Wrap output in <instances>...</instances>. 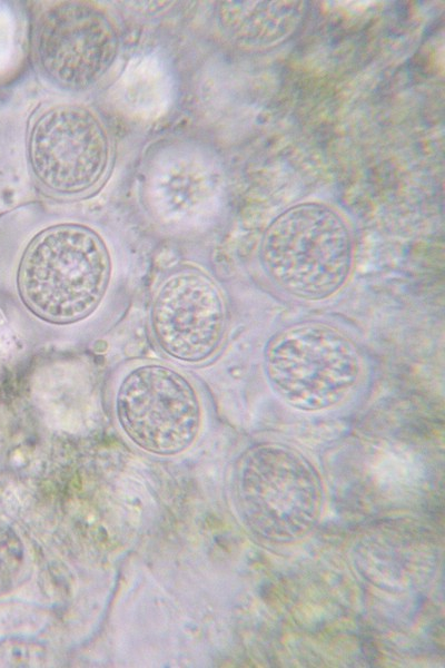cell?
I'll return each mask as SVG.
<instances>
[{"instance_id": "obj_9", "label": "cell", "mask_w": 445, "mask_h": 668, "mask_svg": "<svg viewBox=\"0 0 445 668\" xmlns=\"http://www.w3.org/2000/svg\"><path fill=\"white\" fill-rule=\"evenodd\" d=\"M142 199L157 224L168 230L200 225L220 206L225 179L206 149L184 143L157 148L144 166Z\"/></svg>"}, {"instance_id": "obj_7", "label": "cell", "mask_w": 445, "mask_h": 668, "mask_svg": "<svg viewBox=\"0 0 445 668\" xmlns=\"http://www.w3.org/2000/svg\"><path fill=\"white\" fill-rule=\"evenodd\" d=\"M28 158L36 179L52 194L72 197L98 185L110 160V143L90 109L71 104L43 111L28 138Z\"/></svg>"}, {"instance_id": "obj_11", "label": "cell", "mask_w": 445, "mask_h": 668, "mask_svg": "<svg viewBox=\"0 0 445 668\" xmlns=\"http://www.w3.org/2000/svg\"><path fill=\"white\" fill-rule=\"evenodd\" d=\"M123 96L128 106L139 112L158 111L168 96L167 73L154 58H144L125 75Z\"/></svg>"}, {"instance_id": "obj_10", "label": "cell", "mask_w": 445, "mask_h": 668, "mask_svg": "<svg viewBox=\"0 0 445 668\" xmlns=\"http://www.w3.org/2000/svg\"><path fill=\"white\" fill-rule=\"evenodd\" d=\"M306 9V1H226L218 9V23L237 47L263 50L290 38Z\"/></svg>"}, {"instance_id": "obj_4", "label": "cell", "mask_w": 445, "mask_h": 668, "mask_svg": "<svg viewBox=\"0 0 445 668\" xmlns=\"http://www.w3.org/2000/svg\"><path fill=\"white\" fill-rule=\"evenodd\" d=\"M354 238L344 216L319 202L293 205L263 233L258 258L268 279L286 294L317 302L348 282Z\"/></svg>"}, {"instance_id": "obj_3", "label": "cell", "mask_w": 445, "mask_h": 668, "mask_svg": "<svg viewBox=\"0 0 445 668\" xmlns=\"http://www.w3.org/2000/svg\"><path fill=\"white\" fill-rule=\"evenodd\" d=\"M106 396L122 434L138 449L175 456L197 441L204 422L200 391L180 365L137 357L112 372Z\"/></svg>"}, {"instance_id": "obj_8", "label": "cell", "mask_w": 445, "mask_h": 668, "mask_svg": "<svg viewBox=\"0 0 445 668\" xmlns=\"http://www.w3.org/2000/svg\"><path fill=\"white\" fill-rule=\"evenodd\" d=\"M42 75L69 91L96 85L111 68L119 40L110 19L79 2L59 3L43 12L33 40Z\"/></svg>"}, {"instance_id": "obj_6", "label": "cell", "mask_w": 445, "mask_h": 668, "mask_svg": "<svg viewBox=\"0 0 445 668\" xmlns=\"http://www.w3.org/2000/svg\"><path fill=\"white\" fill-rule=\"evenodd\" d=\"M228 323L225 294L207 271L178 264L158 279L149 302L148 330L166 360L180 366L209 362L225 343Z\"/></svg>"}, {"instance_id": "obj_13", "label": "cell", "mask_w": 445, "mask_h": 668, "mask_svg": "<svg viewBox=\"0 0 445 668\" xmlns=\"http://www.w3.org/2000/svg\"><path fill=\"white\" fill-rule=\"evenodd\" d=\"M1 440H2V423H1V418H0V443H1Z\"/></svg>"}, {"instance_id": "obj_1", "label": "cell", "mask_w": 445, "mask_h": 668, "mask_svg": "<svg viewBox=\"0 0 445 668\" xmlns=\"http://www.w3.org/2000/svg\"><path fill=\"white\" fill-rule=\"evenodd\" d=\"M122 275L99 232L65 222L43 227L24 245L14 291L38 332L77 337L109 321Z\"/></svg>"}, {"instance_id": "obj_12", "label": "cell", "mask_w": 445, "mask_h": 668, "mask_svg": "<svg viewBox=\"0 0 445 668\" xmlns=\"http://www.w3.org/2000/svg\"><path fill=\"white\" fill-rule=\"evenodd\" d=\"M23 567V543L17 532L0 520V596L14 589Z\"/></svg>"}, {"instance_id": "obj_5", "label": "cell", "mask_w": 445, "mask_h": 668, "mask_svg": "<svg viewBox=\"0 0 445 668\" xmlns=\"http://www.w3.org/2000/svg\"><path fill=\"white\" fill-rule=\"evenodd\" d=\"M263 369L270 389L284 403L301 412H319L339 405L352 394L363 374V357L344 332L305 321L268 338Z\"/></svg>"}, {"instance_id": "obj_2", "label": "cell", "mask_w": 445, "mask_h": 668, "mask_svg": "<svg viewBox=\"0 0 445 668\" xmlns=\"http://www.w3.org/2000/svg\"><path fill=\"white\" fill-rule=\"evenodd\" d=\"M231 493L249 534L275 546L306 539L322 519L326 498L315 464L299 450L278 442L256 443L240 454Z\"/></svg>"}]
</instances>
